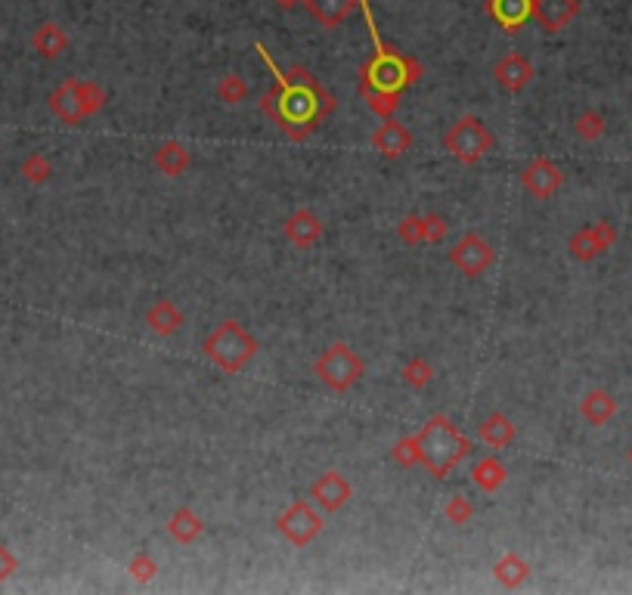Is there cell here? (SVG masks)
<instances>
[{
  "label": "cell",
  "instance_id": "cell-19",
  "mask_svg": "<svg viewBox=\"0 0 632 595\" xmlns=\"http://www.w3.org/2000/svg\"><path fill=\"white\" fill-rule=\"evenodd\" d=\"M490 16L500 23L505 32H518L527 19H530L533 0H490L487 4Z\"/></svg>",
  "mask_w": 632,
  "mask_h": 595
},
{
  "label": "cell",
  "instance_id": "cell-35",
  "mask_svg": "<svg viewBox=\"0 0 632 595\" xmlns=\"http://www.w3.org/2000/svg\"><path fill=\"white\" fill-rule=\"evenodd\" d=\"M16 568H19L16 555H13V552L6 549L4 543H0V583H6V580H10L13 573H16Z\"/></svg>",
  "mask_w": 632,
  "mask_h": 595
},
{
  "label": "cell",
  "instance_id": "cell-34",
  "mask_svg": "<svg viewBox=\"0 0 632 595\" xmlns=\"http://www.w3.org/2000/svg\"><path fill=\"white\" fill-rule=\"evenodd\" d=\"M447 239V221L440 214H425V245H440Z\"/></svg>",
  "mask_w": 632,
  "mask_h": 595
},
{
  "label": "cell",
  "instance_id": "cell-2",
  "mask_svg": "<svg viewBox=\"0 0 632 595\" xmlns=\"http://www.w3.org/2000/svg\"><path fill=\"white\" fill-rule=\"evenodd\" d=\"M202 354L214 363L221 373L239 375L257 356V338L236 320H223L217 329H211L208 338L202 341Z\"/></svg>",
  "mask_w": 632,
  "mask_h": 595
},
{
  "label": "cell",
  "instance_id": "cell-21",
  "mask_svg": "<svg viewBox=\"0 0 632 595\" xmlns=\"http://www.w3.org/2000/svg\"><path fill=\"white\" fill-rule=\"evenodd\" d=\"M477 437H481V444L490 446V450H502V446H509L511 440H515V425H511V419L502 416V412H490L481 422V428H477Z\"/></svg>",
  "mask_w": 632,
  "mask_h": 595
},
{
  "label": "cell",
  "instance_id": "cell-23",
  "mask_svg": "<svg viewBox=\"0 0 632 595\" xmlns=\"http://www.w3.org/2000/svg\"><path fill=\"white\" fill-rule=\"evenodd\" d=\"M493 577L505 590H518V586H524L527 577H530V564H527L521 555H515V552H505L500 562H496Z\"/></svg>",
  "mask_w": 632,
  "mask_h": 595
},
{
  "label": "cell",
  "instance_id": "cell-24",
  "mask_svg": "<svg viewBox=\"0 0 632 595\" xmlns=\"http://www.w3.org/2000/svg\"><path fill=\"white\" fill-rule=\"evenodd\" d=\"M472 481L483 490V493H496V490H500L505 481H509V472H505V465H502L500 459L483 456V459H477L474 465H472Z\"/></svg>",
  "mask_w": 632,
  "mask_h": 595
},
{
  "label": "cell",
  "instance_id": "cell-15",
  "mask_svg": "<svg viewBox=\"0 0 632 595\" xmlns=\"http://www.w3.org/2000/svg\"><path fill=\"white\" fill-rule=\"evenodd\" d=\"M146 326L156 335H161V338H171V335H177L180 329H184V311H180L174 301L158 298L156 304L146 311Z\"/></svg>",
  "mask_w": 632,
  "mask_h": 595
},
{
  "label": "cell",
  "instance_id": "cell-25",
  "mask_svg": "<svg viewBox=\"0 0 632 595\" xmlns=\"http://www.w3.org/2000/svg\"><path fill=\"white\" fill-rule=\"evenodd\" d=\"M360 96L369 103V109L382 118H394V109H397V96L394 90H382V87H372L369 81L360 78Z\"/></svg>",
  "mask_w": 632,
  "mask_h": 595
},
{
  "label": "cell",
  "instance_id": "cell-12",
  "mask_svg": "<svg viewBox=\"0 0 632 595\" xmlns=\"http://www.w3.org/2000/svg\"><path fill=\"white\" fill-rule=\"evenodd\" d=\"M493 78L505 90V94H521L527 84L533 81V66H530V59H527L524 53H509V56H502V59L496 62Z\"/></svg>",
  "mask_w": 632,
  "mask_h": 595
},
{
  "label": "cell",
  "instance_id": "cell-11",
  "mask_svg": "<svg viewBox=\"0 0 632 595\" xmlns=\"http://www.w3.org/2000/svg\"><path fill=\"white\" fill-rule=\"evenodd\" d=\"M577 13H580V0H533L530 16L537 19V25L546 34H558L561 28L573 23Z\"/></svg>",
  "mask_w": 632,
  "mask_h": 595
},
{
  "label": "cell",
  "instance_id": "cell-5",
  "mask_svg": "<svg viewBox=\"0 0 632 595\" xmlns=\"http://www.w3.org/2000/svg\"><path fill=\"white\" fill-rule=\"evenodd\" d=\"M447 152L462 165H477L490 149H493V134L490 128L474 115H465L447 131L444 137Z\"/></svg>",
  "mask_w": 632,
  "mask_h": 595
},
{
  "label": "cell",
  "instance_id": "cell-30",
  "mask_svg": "<svg viewBox=\"0 0 632 595\" xmlns=\"http://www.w3.org/2000/svg\"><path fill=\"white\" fill-rule=\"evenodd\" d=\"M50 174H53V167L44 156H41V152H32V156L23 162V177L28 180V184H47Z\"/></svg>",
  "mask_w": 632,
  "mask_h": 595
},
{
  "label": "cell",
  "instance_id": "cell-9",
  "mask_svg": "<svg viewBox=\"0 0 632 595\" xmlns=\"http://www.w3.org/2000/svg\"><path fill=\"white\" fill-rule=\"evenodd\" d=\"M311 496L322 512H339V509L348 506L350 496H354V487H350V481L344 478L341 472H322L311 484Z\"/></svg>",
  "mask_w": 632,
  "mask_h": 595
},
{
  "label": "cell",
  "instance_id": "cell-1",
  "mask_svg": "<svg viewBox=\"0 0 632 595\" xmlns=\"http://www.w3.org/2000/svg\"><path fill=\"white\" fill-rule=\"evenodd\" d=\"M416 446H419V465H425L434 478H447L468 456L472 440L449 422V416H434L416 434Z\"/></svg>",
  "mask_w": 632,
  "mask_h": 595
},
{
  "label": "cell",
  "instance_id": "cell-14",
  "mask_svg": "<svg viewBox=\"0 0 632 595\" xmlns=\"http://www.w3.org/2000/svg\"><path fill=\"white\" fill-rule=\"evenodd\" d=\"M285 239H289L294 248H304V251L313 248V245L322 239V221L311 208H298V212L285 221Z\"/></svg>",
  "mask_w": 632,
  "mask_h": 595
},
{
  "label": "cell",
  "instance_id": "cell-37",
  "mask_svg": "<svg viewBox=\"0 0 632 595\" xmlns=\"http://www.w3.org/2000/svg\"><path fill=\"white\" fill-rule=\"evenodd\" d=\"M629 465H632V450H629Z\"/></svg>",
  "mask_w": 632,
  "mask_h": 595
},
{
  "label": "cell",
  "instance_id": "cell-18",
  "mask_svg": "<svg viewBox=\"0 0 632 595\" xmlns=\"http://www.w3.org/2000/svg\"><path fill=\"white\" fill-rule=\"evenodd\" d=\"M614 412H617V401L608 394L605 388L589 391V394L580 401V416L586 419L589 425H595V428H601V425H608L610 419H614Z\"/></svg>",
  "mask_w": 632,
  "mask_h": 595
},
{
  "label": "cell",
  "instance_id": "cell-26",
  "mask_svg": "<svg viewBox=\"0 0 632 595\" xmlns=\"http://www.w3.org/2000/svg\"><path fill=\"white\" fill-rule=\"evenodd\" d=\"M214 94H217V100H221L223 106H239V103L248 96V84L239 78V75H223V78L217 81Z\"/></svg>",
  "mask_w": 632,
  "mask_h": 595
},
{
  "label": "cell",
  "instance_id": "cell-33",
  "mask_svg": "<svg viewBox=\"0 0 632 595\" xmlns=\"http://www.w3.org/2000/svg\"><path fill=\"white\" fill-rule=\"evenodd\" d=\"M391 456H394L400 465H416L419 462V446H416V434L412 437H403L394 444V450H391Z\"/></svg>",
  "mask_w": 632,
  "mask_h": 595
},
{
  "label": "cell",
  "instance_id": "cell-6",
  "mask_svg": "<svg viewBox=\"0 0 632 595\" xmlns=\"http://www.w3.org/2000/svg\"><path fill=\"white\" fill-rule=\"evenodd\" d=\"M276 527L292 545L307 549L322 534V518L316 515V509L307 500H292L285 512L276 518Z\"/></svg>",
  "mask_w": 632,
  "mask_h": 595
},
{
  "label": "cell",
  "instance_id": "cell-10",
  "mask_svg": "<svg viewBox=\"0 0 632 595\" xmlns=\"http://www.w3.org/2000/svg\"><path fill=\"white\" fill-rule=\"evenodd\" d=\"M614 242L617 230L610 223H592V227H582L571 236V255L577 261H592V257L605 255Z\"/></svg>",
  "mask_w": 632,
  "mask_h": 595
},
{
  "label": "cell",
  "instance_id": "cell-29",
  "mask_svg": "<svg viewBox=\"0 0 632 595\" xmlns=\"http://www.w3.org/2000/svg\"><path fill=\"white\" fill-rule=\"evenodd\" d=\"M573 131H577L580 140H589V143H595V140L605 134V118H601L599 112H582L577 122H573Z\"/></svg>",
  "mask_w": 632,
  "mask_h": 595
},
{
  "label": "cell",
  "instance_id": "cell-20",
  "mask_svg": "<svg viewBox=\"0 0 632 595\" xmlns=\"http://www.w3.org/2000/svg\"><path fill=\"white\" fill-rule=\"evenodd\" d=\"M32 47H34V53L44 56V59H59V56L68 50V34L56 23H44L34 28Z\"/></svg>",
  "mask_w": 632,
  "mask_h": 595
},
{
  "label": "cell",
  "instance_id": "cell-36",
  "mask_svg": "<svg viewBox=\"0 0 632 595\" xmlns=\"http://www.w3.org/2000/svg\"><path fill=\"white\" fill-rule=\"evenodd\" d=\"M276 6H283V10H294L298 4H304V0H273Z\"/></svg>",
  "mask_w": 632,
  "mask_h": 595
},
{
  "label": "cell",
  "instance_id": "cell-7",
  "mask_svg": "<svg viewBox=\"0 0 632 595\" xmlns=\"http://www.w3.org/2000/svg\"><path fill=\"white\" fill-rule=\"evenodd\" d=\"M449 264H453L462 276L477 279L496 264V251H493V245L487 239H481L477 233H465L453 245V251H449Z\"/></svg>",
  "mask_w": 632,
  "mask_h": 595
},
{
  "label": "cell",
  "instance_id": "cell-4",
  "mask_svg": "<svg viewBox=\"0 0 632 595\" xmlns=\"http://www.w3.org/2000/svg\"><path fill=\"white\" fill-rule=\"evenodd\" d=\"M313 373L329 391L348 394V391L354 388V384H360V379L366 375V363L360 360V354H357L354 347H348L344 341H335V345H329L320 360H316Z\"/></svg>",
  "mask_w": 632,
  "mask_h": 595
},
{
  "label": "cell",
  "instance_id": "cell-28",
  "mask_svg": "<svg viewBox=\"0 0 632 595\" xmlns=\"http://www.w3.org/2000/svg\"><path fill=\"white\" fill-rule=\"evenodd\" d=\"M397 236L403 245H425V214L403 217V221L397 223Z\"/></svg>",
  "mask_w": 632,
  "mask_h": 595
},
{
  "label": "cell",
  "instance_id": "cell-3",
  "mask_svg": "<svg viewBox=\"0 0 632 595\" xmlns=\"http://www.w3.org/2000/svg\"><path fill=\"white\" fill-rule=\"evenodd\" d=\"M47 106H50V112L62 124H78L105 106V90L94 81L68 78L66 84H59L53 90Z\"/></svg>",
  "mask_w": 632,
  "mask_h": 595
},
{
  "label": "cell",
  "instance_id": "cell-22",
  "mask_svg": "<svg viewBox=\"0 0 632 595\" xmlns=\"http://www.w3.org/2000/svg\"><path fill=\"white\" fill-rule=\"evenodd\" d=\"M167 534H171V540H177L180 545H189L205 534V521H202L189 506H184L167 518Z\"/></svg>",
  "mask_w": 632,
  "mask_h": 595
},
{
  "label": "cell",
  "instance_id": "cell-17",
  "mask_svg": "<svg viewBox=\"0 0 632 595\" xmlns=\"http://www.w3.org/2000/svg\"><path fill=\"white\" fill-rule=\"evenodd\" d=\"M152 162H156V171L165 174V177H180L189 167V162H193V156H189V149L180 140H167V143H161L156 149Z\"/></svg>",
  "mask_w": 632,
  "mask_h": 595
},
{
  "label": "cell",
  "instance_id": "cell-31",
  "mask_svg": "<svg viewBox=\"0 0 632 595\" xmlns=\"http://www.w3.org/2000/svg\"><path fill=\"white\" fill-rule=\"evenodd\" d=\"M128 573L137 580V583H149V580L158 573V564H156V558H152L149 552H137V555L131 558V564H128Z\"/></svg>",
  "mask_w": 632,
  "mask_h": 595
},
{
  "label": "cell",
  "instance_id": "cell-27",
  "mask_svg": "<svg viewBox=\"0 0 632 595\" xmlns=\"http://www.w3.org/2000/svg\"><path fill=\"white\" fill-rule=\"evenodd\" d=\"M403 382L410 384V388H428V384L434 382V369H431V363L425 360V356H416V360H410L403 366Z\"/></svg>",
  "mask_w": 632,
  "mask_h": 595
},
{
  "label": "cell",
  "instance_id": "cell-32",
  "mask_svg": "<svg viewBox=\"0 0 632 595\" xmlns=\"http://www.w3.org/2000/svg\"><path fill=\"white\" fill-rule=\"evenodd\" d=\"M444 515H447V521H453V524H468V521H472V515H474V509H472V502H468L465 496H449Z\"/></svg>",
  "mask_w": 632,
  "mask_h": 595
},
{
  "label": "cell",
  "instance_id": "cell-13",
  "mask_svg": "<svg viewBox=\"0 0 632 595\" xmlns=\"http://www.w3.org/2000/svg\"><path fill=\"white\" fill-rule=\"evenodd\" d=\"M410 146H412L410 131L400 122H394V118H384L382 128H375V134H372V149L384 158H400L403 152H410Z\"/></svg>",
  "mask_w": 632,
  "mask_h": 595
},
{
  "label": "cell",
  "instance_id": "cell-16",
  "mask_svg": "<svg viewBox=\"0 0 632 595\" xmlns=\"http://www.w3.org/2000/svg\"><path fill=\"white\" fill-rule=\"evenodd\" d=\"M357 4L360 0H304L311 19H316L322 28H339L357 10Z\"/></svg>",
  "mask_w": 632,
  "mask_h": 595
},
{
  "label": "cell",
  "instance_id": "cell-8",
  "mask_svg": "<svg viewBox=\"0 0 632 595\" xmlns=\"http://www.w3.org/2000/svg\"><path fill=\"white\" fill-rule=\"evenodd\" d=\"M561 184H564V174H561V167L552 158H533L521 171V186L539 202L552 199L561 190Z\"/></svg>",
  "mask_w": 632,
  "mask_h": 595
}]
</instances>
